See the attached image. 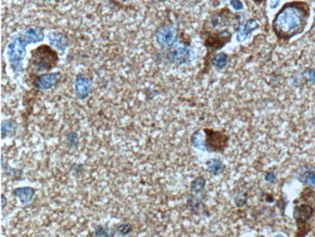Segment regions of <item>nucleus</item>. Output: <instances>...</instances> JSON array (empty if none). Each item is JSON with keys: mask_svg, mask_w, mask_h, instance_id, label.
I'll list each match as a JSON object with an SVG mask.
<instances>
[{"mask_svg": "<svg viewBox=\"0 0 315 237\" xmlns=\"http://www.w3.org/2000/svg\"><path fill=\"white\" fill-rule=\"evenodd\" d=\"M240 22V18L230 11L228 8H223L218 12H216L206 22L200 35L203 39L206 49L204 69L208 71L212 57L218 51L227 45L233 36L232 31L236 32Z\"/></svg>", "mask_w": 315, "mask_h": 237, "instance_id": "nucleus-1", "label": "nucleus"}, {"mask_svg": "<svg viewBox=\"0 0 315 237\" xmlns=\"http://www.w3.org/2000/svg\"><path fill=\"white\" fill-rule=\"evenodd\" d=\"M310 17V7L306 1L286 2L272 23V30L280 41L288 42L304 32Z\"/></svg>", "mask_w": 315, "mask_h": 237, "instance_id": "nucleus-2", "label": "nucleus"}, {"mask_svg": "<svg viewBox=\"0 0 315 237\" xmlns=\"http://www.w3.org/2000/svg\"><path fill=\"white\" fill-rule=\"evenodd\" d=\"M44 38L45 29L38 26L22 29L11 38L6 46V56L15 74L24 72V61L28 55L26 46L42 42Z\"/></svg>", "mask_w": 315, "mask_h": 237, "instance_id": "nucleus-3", "label": "nucleus"}, {"mask_svg": "<svg viewBox=\"0 0 315 237\" xmlns=\"http://www.w3.org/2000/svg\"><path fill=\"white\" fill-rule=\"evenodd\" d=\"M294 219L297 225L296 236H306L312 229V220L315 216V190L306 187L294 201Z\"/></svg>", "mask_w": 315, "mask_h": 237, "instance_id": "nucleus-4", "label": "nucleus"}, {"mask_svg": "<svg viewBox=\"0 0 315 237\" xmlns=\"http://www.w3.org/2000/svg\"><path fill=\"white\" fill-rule=\"evenodd\" d=\"M60 57L58 52L48 45H40L30 52V59L28 61V70L32 73L50 72L58 66Z\"/></svg>", "mask_w": 315, "mask_h": 237, "instance_id": "nucleus-5", "label": "nucleus"}, {"mask_svg": "<svg viewBox=\"0 0 315 237\" xmlns=\"http://www.w3.org/2000/svg\"><path fill=\"white\" fill-rule=\"evenodd\" d=\"M206 181L203 176L196 177L190 183L186 207L195 215L206 214V208L203 203L206 198Z\"/></svg>", "mask_w": 315, "mask_h": 237, "instance_id": "nucleus-6", "label": "nucleus"}, {"mask_svg": "<svg viewBox=\"0 0 315 237\" xmlns=\"http://www.w3.org/2000/svg\"><path fill=\"white\" fill-rule=\"evenodd\" d=\"M205 133L206 152L222 154L228 148L230 135L225 130H218L210 127L203 128Z\"/></svg>", "mask_w": 315, "mask_h": 237, "instance_id": "nucleus-7", "label": "nucleus"}, {"mask_svg": "<svg viewBox=\"0 0 315 237\" xmlns=\"http://www.w3.org/2000/svg\"><path fill=\"white\" fill-rule=\"evenodd\" d=\"M60 72H46L42 74L28 73V83L39 91H48L56 87L62 80Z\"/></svg>", "mask_w": 315, "mask_h": 237, "instance_id": "nucleus-8", "label": "nucleus"}, {"mask_svg": "<svg viewBox=\"0 0 315 237\" xmlns=\"http://www.w3.org/2000/svg\"><path fill=\"white\" fill-rule=\"evenodd\" d=\"M168 54L170 61L178 66L188 64L191 60L190 46L182 40H176L171 47H169Z\"/></svg>", "mask_w": 315, "mask_h": 237, "instance_id": "nucleus-9", "label": "nucleus"}, {"mask_svg": "<svg viewBox=\"0 0 315 237\" xmlns=\"http://www.w3.org/2000/svg\"><path fill=\"white\" fill-rule=\"evenodd\" d=\"M156 41L161 47L169 48L176 41L178 32L170 25H164L160 27L156 33Z\"/></svg>", "mask_w": 315, "mask_h": 237, "instance_id": "nucleus-10", "label": "nucleus"}, {"mask_svg": "<svg viewBox=\"0 0 315 237\" xmlns=\"http://www.w3.org/2000/svg\"><path fill=\"white\" fill-rule=\"evenodd\" d=\"M74 86H75L76 95L80 99L84 100L86 97H88V95L90 94V91L92 88V80L84 76V74H78L75 78Z\"/></svg>", "mask_w": 315, "mask_h": 237, "instance_id": "nucleus-11", "label": "nucleus"}, {"mask_svg": "<svg viewBox=\"0 0 315 237\" xmlns=\"http://www.w3.org/2000/svg\"><path fill=\"white\" fill-rule=\"evenodd\" d=\"M259 24L255 19H250L244 24H240L236 30V40L240 43L244 42L252 32L258 30Z\"/></svg>", "mask_w": 315, "mask_h": 237, "instance_id": "nucleus-12", "label": "nucleus"}, {"mask_svg": "<svg viewBox=\"0 0 315 237\" xmlns=\"http://www.w3.org/2000/svg\"><path fill=\"white\" fill-rule=\"evenodd\" d=\"M48 40L52 47L56 48L60 52H64L70 45L69 38L62 32H50L48 34Z\"/></svg>", "mask_w": 315, "mask_h": 237, "instance_id": "nucleus-13", "label": "nucleus"}, {"mask_svg": "<svg viewBox=\"0 0 315 237\" xmlns=\"http://www.w3.org/2000/svg\"><path fill=\"white\" fill-rule=\"evenodd\" d=\"M12 194L16 197L22 206L30 204L36 194V190L32 187H20L12 191Z\"/></svg>", "mask_w": 315, "mask_h": 237, "instance_id": "nucleus-14", "label": "nucleus"}, {"mask_svg": "<svg viewBox=\"0 0 315 237\" xmlns=\"http://www.w3.org/2000/svg\"><path fill=\"white\" fill-rule=\"evenodd\" d=\"M1 139L15 135L18 128V124L14 119H6L1 122Z\"/></svg>", "mask_w": 315, "mask_h": 237, "instance_id": "nucleus-15", "label": "nucleus"}, {"mask_svg": "<svg viewBox=\"0 0 315 237\" xmlns=\"http://www.w3.org/2000/svg\"><path fill=\"white\" fill-rule=\"evenodd\" d=\"M205 164L208 171L214 176L220 175L226 169V165L220 158H210L206 161Z\"/></svg>", "mask_w": 315, "mask_h": 237, "instance_id": "nucleus-16", "label": "nucleus"}, {"mask_svg": "<svg viewBox=\"0 0 315 237\" xmlns=\"http://www.w3.org/2000/svg\"><path fill=\"white\" fill-rule=\"evenodd\" d=\"M1 168H2V171L4 175L8 178H10L11 180H20L22 177V174L24 171L22 169H18V168H14L12 166H10L7 162H4L3 160V155L1 156Z\"/></svg>", "mask_w": 315, "mask_h": 237, "instance_id": "nucleus-17", "label": "nucleus"}, {"mask_svg": "<svg viewBox=\"0 0 315 237\" xmlns=\"http://www.w3.org/2000/svg\"><path fill=\"white\" fill-rule=\"evenodd\" d=\"M190 143L191 145L200 151H205V133L201 129H197L194 131L190 137Z\"/></svg>", "mask_w": 315, "mask_h": 237, "instance_id": "nucleus-18", "label": "nucleus"}, {"mask_svg": "<svg viewBox=\"0 0 315 237\" xmlns=\"http://www.w3.org/2000/svg\"><path fill=\"white\" fill-rule=\"evenodd\" d=\"M228 62H229V56L226 53L220 52V53H216L212 57L210 64L212 66H214L216 69L221 70L224 67H226V65L228 64Z\"/></svg>", "mask_w": 315, "mask_h": 237, "instance_id": "nucleus-19", "label": "nucleus"}, {"mask_svg": "<svg viewBox=\"0 0 315 237\" xmlns=\"http://www.w3.org/2000/svg\"><path fill=\"white\" fill-rule=\"evenodd\" d=\"M116 229H112L108 225L99 224L95 226L94 230L92 236L112 237L116 235Z\"/></svg>", "mask_w": 315, "mask_h": 237, "instance_id": "nucleus-20", "label": "nucleus"}, {"mask_svg": "<svg viewBox=\"0 0 315 237\" xmlns=\"http://www.w3.org/2000/svg\"><path fill=\"white\" fill-rule=\"evenodd\" d=\"M300 180L302 181V183L306 187H310V188L315 190V170L306 171L302 175Z\"/></svg>", "mask_w": 315, "mask_h": 237, "instance_id": "nucleus-21", "label": "nucleus"}, {"mask_svg": "<svg viewBox=\"0 0 315 237\" xmlns=\"http://www.w3.org/2000/svg\"><path fill=\"white\" fill-rule=\"evenodd\" d=\"M116 232L120 236H127L133 231V226L131 223L122 222L116 226Z\"/></svg>", "mask_w": 315, "mask_h": 237, "instance_id": "nucleus-22", "label": "nucleus"}, {"mask_svg": "<svg viewBox=\"0 0 315 237\" xmlns=\"http://www.w3.org/2000/svg\"><path fill=\"white\" fill-rule=\"evenodd\" d=\"M66 141H67V145L71 149L77 148L80 142L79 134L73 130L68 131L66 134Z\"/></svg>", "mask_w": 315, "mask_h": 237, "instance_id": "nucleus-23", "label": "nucleus"}, {"mask_svg": "<svg viewBox=\"0 0 315 237\" xmlns=\"http://www.w3.org/2000/svg\"><path fill=\"white\" fill-rule=\"evenodd\" d=\"M230 4L236 11H242L244 9V3L240 0H230Z\"/></svg>", "mask_w": 315, "mask_h": 237, "instance_id": "nucleus-24", "label": "nucleus"}, {"mask_svg": "<svg viewBox=\"0 0 315 237\" xmlns=\"http://www.w3.org/2000/svg\"><path fill=\"white\" fill-rule=\"evenodd\" d=\"M276 176L274 171H268L267 173L265 174V180L268 183H274L276 181Z\"/></svg>", "mask_w": 315, "mask_h": 237, "instance_id": "nucleus-25", "label": "nucleus"}, {"mask_svg": "<svg viewBox=\"0 0 315 237\" xmlns=\"http://www.w3.org/2000/svg\"><path fill=\"white\" fill-rule=\"evenodd\" d=\"M306 76L308 81L315 83V69H308L306 71Z\"/></svg>", "mask_w": 315, "mask_h": 237, "instance_id": "nucleus-26", "label": "nucleus"}, {"mask_svg": "<svg viewBox=\"0 0 315 237\" xmlns=\"http://www.w3.org/2000/svg\"><path fill=\"white\" fill-rule=\"evenodd\" d=\"M7 205V198L5 196V194L1 193V209L4 210V208Z\"/></svg>", "mask_w": 315, "mask_h": 237, "instance_id": "nucleus-27", "label": "nucleus"}, {"mask_svg": "<svg viewBox=\"0 0 315 237\" xmlns=\"http://www.w3.org/2000/svg\"><path fill=\"white\" fill-rule=\"evenodd\" d=\"M254 3H256V4H261V3H263V2H265V1H267V0H252Z\"/></svg>", "mask_w": 315, "mask_h": 237, "instance_id": "nucleus-28", "label": "nucleus"}]
</instances>
